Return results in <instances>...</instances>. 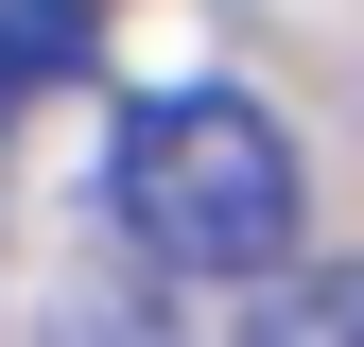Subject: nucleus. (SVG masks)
Returning a JSON list of instances; mask_svg holds the SVG:
<instances>
[{
	"label": "nucleus",
	"mask_w": 364,
	"mask_h": 347,
	"mask_svg": "<svg viewBox=\"0 0 364 347\" xmlns=\"http://www.w3.org/2000/svg\"><path fill=\"white\" fill-rule=\"evenodd\" d=\"M105 208H122L139 260H173V278H278L295 226H312V174H295V139L243 105V87H156V105H122V139H105Z\"/></svg>",
	"instance_id": "obj_1"
},
{
	"label": "nucleus",
	"mask_w": 364,
	"mask_h": 347,
	"mask_svg": "<svg viewBox=\"0 0 364 347\" xmlns=\"http://www.w3.org/2000/svg\"><path fill=\"white\" fill-rule=\"evenodd\" d=\"M87 35H105V0H0V122H18L35 87H70Z\"/></svg>",
	"instance_id": "obj_2"
},
{
	"label": "nucleus",
	"mask_w": 364,
	"mask_h": 347,
	"mask_svg": "<svg viewBox=\"0 0 364 347\" xmlns=\"http://www.w3.org/2000/svg\"><path fill=\"white\" fill-rule=\"evenodd\" d=\"M330 347H364V278H347V295H330Z\"/></svg>",
	"instance_id": "obj_3"
}]
</instances>
